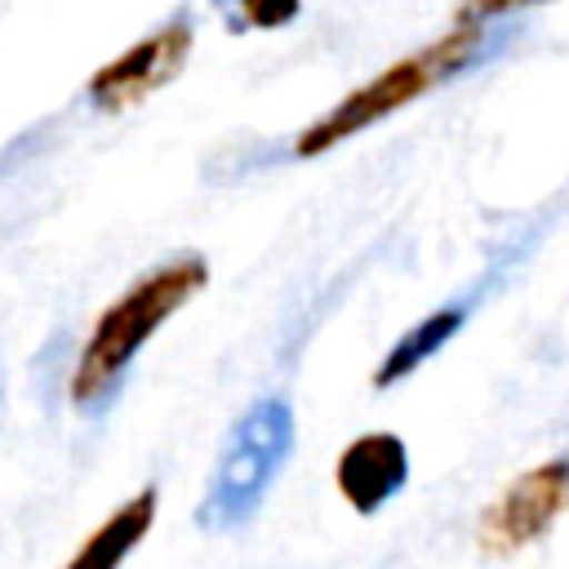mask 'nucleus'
Here are the masks:
<instances>
[{
  "label": "nucleus",
  "mask_w": 569,
  "mask_h": 569,
  "mask_svg": "<svg viewBox=\"0 0 569 569\" xmlns=\"http://www.w3.org/2000/svg\"><path fill=\"white\" fill-rule=\"evenodd\" d=\"M209 284V267L200 253H182V258H169L160 267H151L147 276H138L111 307L98 311L80 356H76V369H71V382H67V396L76 409H98L102 400H111V391L120 387L124 369L133 365V356L151 342V333L173 316L182 311L200 289Z\"/></svg>",
  "instance_id": "f257e3e1"
},
{
  "label": "nucleus",
  "mask_w": 569,
  "mask_h": 569,
  "mask_svg": "<svg viewBox=\"0 0 569 569\" xmlns=\"http://www.w3.org/2000/svg\"><path fill=\"white\" fill-rule=\"evenodd\" d=\"M493 44H498V36H489V27H458V22H453V31L436 36L431 44H422V49H413V53H405V58H396V62L382 67L373 80H365L360 89H351L347 98H338L320 120H311V124L293 138V151H298L302 160L333 151L338 142H347V138L365 133L369 124L396 116L400 107L418 102V98L431 93L436 84L462 76V71L476 67Z\"/></svg>",
  "instance_id": "f03ea898"
},
{
  "label": "nucleus",
  "mask_w": 569,
  "mask_h": 569,
  "mask_svg": "<svg viewBox=\"0 0 569 569\" xmlns=\"http://www.w3.org/2000/svg\"><path fill=\"white\" fill-rule=\"evenodd\" d=\"M293 453V405L284 396H258L231 427L218 449L209 489L196 507L200 529H240L258 516L280 467Z\"/></svg>",
  "instance_id": "7ed1b4c3"
},
{
  "label": "nucleus",
  "mask_w": 569,
  "mask_h": 569,
  "mask_svg": "<svg viewBox=\"0 0 569 569\" xmlns=\"http://www.w3.org/2000/svg\"><path fill=\"white\" fill-rule=\"evenodd\" d=\"M569 511V458L533 462L511 476L498 498L476 516V547L485 556H516L542 542Z\"/></svg>",
  "instance_id": "20e7f679"
},
{
  "label": "nucleus",
  "mask_w": 569,
  "mask_h": 569,
  "mask_svg": "<svg viewBox=\"0 0 569 569\" xmlns=\"http://www.w3.org/2000/svg\"><path fill=\"white\" fill-rule=\"evenodd\" d=\"M191 40H196L191 18L187 13L169 18L164 27H156L151 36H142L138 44H129L120 58L102 62L89 76V84H84L89 102L102 107V111H129V107L147 102L156 89H164L169 80H178V71L187 67Z\"/></svg>",
  "instance_id": "39448f33"
},
{
  "label": "nucleus",
  "mask_w": 569,
  "mask_h": 569,
  "mask_svg": "<svg viewBox=\"0 0 569 569\" xmlns=\"http://www.w3.org/2000/svg\"><path fill=\"white\" fill-rule=\"evenodd\" d=\"M333 485L356 516H378L409 485V449L396 431H365L342 445Z\"/></svg>",
  "instance_id": "423d86ee"
},
{
  "label": "nucleus",
  "mask_w": 569,
  "mask_h": 569,
  "mask_svg": "<svg viewBox=\"0 0 569 569\" xmlns=\"http://www.w3.org/2000/svg\"><path fill=\"white\" fill-rule=\"evenodd\" d=\"M156 507H160V489H156V485L138 489L133 498H124V502L76 547V556H71L62 569H120V565L129 560V551L151 533Z\"/></svg>",
  "instance_id": "0eeeda50"
},
{
  "label": "nucleus",
  "mask_w": 569,
  "mask_h": 569,
  "mask_svg": "<svg viewBox=\"0 0 569 569\" xmlns=\"http://www.w3.org/2000/svg\"><path fill=\"white\" fill-rule=\"evenodd\" d=\"M467 316H471V302H445V307H436V311H427L418 325H409L391 347H387V356L378 360V369H373V387L378 391H387V387H396V382H405L409 373H418L462 325H467Z\"/></svg>",
  "instance_id": "6e6552de"
},
{
  "label": "nucleus",
  "mask_w": 569,
  "mask_h": 569,
  "mask_svg": "<svg viewBox=\"0 0 569 569\" xmlns=\"http://www.w3.org/2000/svg\"><path fill=\"white\" fill-rule=\"evenodd\" d=\"M231 31H276L298 18L302 0H213Z\"/></svg>",
  "instance_id": "1a4fd4ad"
},
{
  "label": "nucleus",
  "mask_w": 569,
  "mask_h": 569,
  "mask_svg": "<svg viewBox=\"0 0 569 569\" xmlns=\"http://www.w3.org/2000/svg\"><path fill=\"white\" fill-rule=\"evenodd\" d=\"M533 4H551V0H462L453 9V22L458 27H489L493 18H507V13H520Z\"/></svg>",
  "instance_id": "9d476101"
}]
</instances>
